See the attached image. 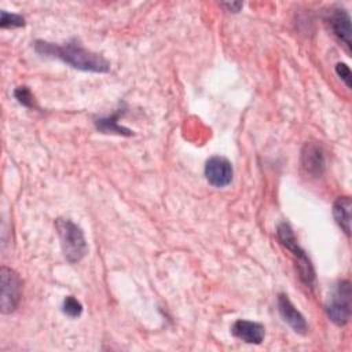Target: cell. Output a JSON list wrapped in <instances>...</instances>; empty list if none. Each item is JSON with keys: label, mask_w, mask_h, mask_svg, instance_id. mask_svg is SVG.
Masks as SVG:
<instances>
[{"label": "cell", "mask_w": 352, "mask_h": 352, "mask_svg": "<svg viewBox=\"0 0 352 352\" xmlns=\"http://www.w3.org/2000/svg\"><path fill=\"white\" fill-rule=\"evenodd\" d=\"M351 208L352 201L349 197H340L333 205V216L336 223L348 236L351 235Z\"/></svg>", "instance_id": "10"}, {"label": "cell", "mask_w": 352, "mask_h": 352, "mask_svg": "<svg viewBox=\"0 0 352 352\" xmlns=\"http://www.w3.org/2000/svg\"><path fill=\"white\" fill-rule=\"evenodd\" d=\"M231 333L236 338L242 340L243 342L254 344V345L261 344L264 341V337H265V329L261 323L252 322V320H245V319H238L232 324Z\"/></svg>", "instance_id": "9"}, {"label": "cell", "mask_w": 352, "mask_h": 352, "mask_svg": "<svg viewBox=\"0 0 352 352\" xmlns=\"http://www.w3.org/2000/svg\"><path fill=\"white\" fill-rule=\"evenodd\" d=\"M34 50L43 56L60 59L69 66L84 72L106 73L110 70V63L102 55L84 48L76 40L63 44L37 40L34 43Z\"/></svg>", "instance_id": "1"}, {"label": "cell", "mask_w": 352, "mask_h": 352, "mask_svg": "<svg viewBox=\"0 0 352 352\" xmlns=\"http://www.w3.org/2000/svg\"><path fill=\"white\" fill-rule=\"evenodd\" d=\"M327 23L333 32V34L344 43L348 51H351V18L346 10L334 8L329 12Z\"/></svg>", "instance_id": "7"}, {"label": "cell", "mask_w": 352, "mask_h": 352, "mask_svg": "<svg viewBox=\"0 0 352 352\" xmlns=\"http://www.w3.org/2000/svg\"><path fill=\"white\" fill-rule=\"evenodd\" d=\"M336 72L341 77V80L346 84L348 88H351V70L345 63H337L336 65Z\"/></svg>", "instance_id": "16"}, {"label": "cell", "mask_w": 352, "mask_h": 352, "mask_svg": "<svg viewBox=\"0 0 352 352\" xmlns=\"http://www.w3.org/2000/svg\"><path fill=\"white\" fill-rule=\"evenodd\" d=\"M118 118V113L110 117H104V118H98L95 121L96 128L103 132V133H117V135H124V136H131L132 131L128 128H124L118 124L117 121Z\"/></svg>", "instance_id": "12"}, {"label": "cell", "mask_w": 352, "mask_h": 352, "mask_svg": "<svg viewBox=\"0 0 352 352\" xmlns=\"http://www.w3.org/2000/svg\"><path fill=\"white\" fill-rule=\"evenodd\" d=\"M223 7H226L228 11H232V12H238L239 8L243 6L241 1H232V3H221Z\"/></svg>", "instance_id": "17"}, {"label": "cell", "mask_w": 352, "mask_h": 352, "mask_svg": "<svg viewBox=\"0 0 352 352\" xmlns=\"http://www.w3.org/2000/svg\"><path fill=\"white\" fill-rule=\"evenodd\" d=\"M1 28H16V26H23L25 25V18L19 14L14 12H7L6 10L1 11V21H0Z\"/></svg>", "instance_id": "14"}, {"label": "cell", "mask_w": 352, "mask_h": 352, "mask_svg": "<svg viewBox=\"0 0 352 352\" xmlns=\"http://www.w3.org/2000/svg\"><path fill=\"white\" fill-rule=\"evenodd\" d=\"M62 311H63V314H66L70 318H78L81 315V312H82V305H81V302L76 297L67 296L63 300Z\"/></svg>", "instance_id": "13"}, {"label": "cell", "mask_w": 352, "mask_h": 352, "mask_svg": "<svg viewBox=\"0 0 352 352\" xmlns=\"http://www.w3.org/2000/svg\"><path fill=\"white\" fill-rule=\"evenodd\" d=\"M55 227L59 235L60 248L65 258L70 264L78 263L87 253L88 246L82 230L70 219H56Z\"/></svg>", "instance_id": "2"}, {"label": "cell", "mask_w": 352, "mask_h": 352, "mask_svg": "<svg viewBox=\"0 0 352 352\" xmlns=\"http://www.w3.org/2000/svg\"><path fill=\"white\" fill-rule=\"evenodd\" d=\"M14 95L15 98L18 99V102L26 107H33L34 103H33V95L30 92V89L28 87H18L15 91H14Z\"/></svg>", "instance_id": "15"}, {"label": "cell", "mask_w": 352, "mask_h": 352, "mask_svg": "<svg viewBox=\"0 0 352 352\" xmlns=\"http://www.w3.org/2000/svg\"><path fill=\"white\" fill-rule=\"evenodd\" d=\"M301 166L314 177H318L323 173L326 161H324V151L320 144L318 143H307L301 151Z\"/></svg>", "instance_id": "6"}, {"label": "cell", "mask_w": 352, "mask_h": 352, "mask_svg": "<svg viewBox=\"0 0 352 352\" xmlns=\"http://www.w3.org/2000/svg\"><path fill=\"white\" fill-rule=\"evenodd\" d=\"M276 236H278V241L280 242V245H283L293 256L298 254L302 252V249L300 248L298 242H297V238L293 232V228L289 223L283 221L276 228Z\"/></svg>", "instance_id": "11"}, {"label": "cell", "mask_w": 352, "mask_h": 352, "mask_svg": "<svg viewBox=\"0 0 352 352\" xmlns=\"http://www.w3.org/2000/svg\"><path fill=\"white\" fill-rule=\"evenodd\" d=\"M351 296L352 292L349 280H340L334 286L326 302V314L334 324L344 326L348 323L351 318Z\"/></svg>", "instance_id": "3"}, {"label": "cell", "mask_w": 352, "mask_h": 352, "mask_svg": "<svg viewBox=\"0 0 352 352\" xmlns=\"http://www.w3.org/2000/svg\"><path fill=\"white\" fill-rule=\"evenodd\" d=\"M278 309L282 316V319L298 334H305L308 330V324L305 322V318L302 314L293 305L290 298L280 293L278 296Z\"/></svg>", "instance_id": "8"}, {"label": "cell", "mask_w": 352, "mask_h": 352, "mask_svg": "<svg viewBox=\"0 0 352 352\" xmlns=\"http://www.w3.org/2000/svg\"><path fill=\"white\" fill-rule=\"evenodd\" d=\"M0 275H1V302H0L1 312L10 314L19 304L22 282L19 275L8 267H1Z\"/></svg>", "instance_id": "4"}, {"label": "cell", "mask_w": 352, "mask_h": 352, "mask_svg": "<svg viewBox=\"0 0 352 352\" xmlns=\"http://www.w3.org/2000/svg\"><path fill=\"white\" fill-rule=\"evenodd\" d=\"M204 172L208 183L219 188L228 186L232 182V176H234V169L231 162L221 155L210 157L205 164Z\"/></svg>", "instance_id": "5"}]
</instances>
